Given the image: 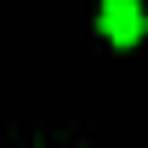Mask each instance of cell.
Listing matches in <instances>:
<instances>
[{
	"instance_id": "6da1fadb",
	"label": "cell",
	"mask_w": 148,
	"mask_h": 148,
	"mask_svg": "<svg viewBox=\"0 0 148 148\" xmlns=\"http://www.w3.org/2000/svg\"><path fill=\"white\" fill-rule=\"evenodd\" d=\"M103 34L114 40V46H137L143 40V29H148V17H143V6L137 0H103Z\"/></svg>"
}]
</instances>
